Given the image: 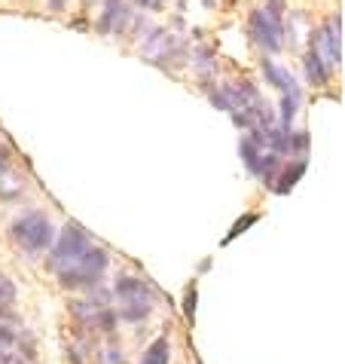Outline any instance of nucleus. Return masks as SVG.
<instances>
[{
	"instance_id": "nucleus-1",
	"label": "nucleus",
	"mask_w": 345,
	"mask_h": 364,
	"mask_svg": "<svg viewBox=\"0 0 345 364\" xmlns=\"http://www.w3.org/2000/svg\"><path fill=\"white\" fill-rule=\"evenodd\" d=\"M114 294L119 297V303H123L119 318H126V321L147 318L150 309H153V297H156L153 288H150L144 279H116Z\"/></svg>"
},
{
	"instance_id": "nucleus-2",
	"label": "nucleus",
	"mask_w": 345,
	"mask_h": 364,
	"mask_svg": "<svg viewBox=\"0 0 345 364\" xmlns=\"http://www.w3.org/2000/svg\"><path fill=\"white\" fill-rule=\"evenodd\" d=\"M107 260H110V257H107V251H104V248H92V245H89L70 267L58 269V282H62V288L95 285L98 276L107 269Z\"/></svg>"
},
{
	"instance_id": "nucleus-3",
	"label": "nucleus",
	"mask_w": 345,
	"mask_h": 364,
	"mask_svg": "<svg viewBox=\"0 0 345 364\" xmlns=\"http://www.w3.org/2000/svg\"><path fill=\"white\" fill-rule=\"evenodd\" d=\"M13 239L28 251H46L53 245V224L43 211H28L25 218H18L13 224Z\"/></svg>"
},
{
	"instance_id": "nucleus-4",
	"label": "nucleus",
	"mask_w": 345,
	"mask_h": 364,
	"mask_svg": "<svg viewBox=\"0 0 345 364\" xmlns=\"http://www.w3.org/2000/svg\"><path fill=\"white\" fill-rule=\"evenodd\" d=\"M89 245H92V242H89L86 230L77 227V224H67L62 230V236H58V242H55V251H53V260H49V267H53V269L70 267Z\"/></svg>"
},
{
	"instance_id": "nucleus-5",
	"label": "nucleus",
	"mask_w": 345,
	"mask_h": 364,
	"mask_svg": "<svg viewBox=\"0 0 345 364\" xmlns=\"http://www.w3.org/2000/svg\"><path fill=\"white\" fill-rule=\"evenodd\" d=\"M248 25H251V34L253 40L266 49V53H278L281 43H284V28H281V16L275 13H269V9H253L251 18H248Z\"/></svg>"
},
{
	"instance_id": "nucleus-6",
	"label": "nucleus",
	"mask_w": 345,
	"mask_h": 364,
	"mask_svg": "<svg viewBox=\"0 0 345 364\" xmlns=\"http://www.w3.org/2000/svg\"><path fill=\"white\" fill-rule=\"evenodd\" d=\"M260 70H263V77H266V83H269V86L281 89L284 95H293V98H300L297 80H293V74H290L288 68L275 65V62H272V58H263V62H260Z\"/></svg>"
},
{
	"instance_id": "nucleus-7",
	"label": "nucleus",
	"mask_w": 345,
	"mask_h": 364,
	"mask_svg": "<svg viewBox=\"0 0 345 364\" xmlns=\"http://www.w3.org/2000/svg\"><path fill=\"white\" fill-rule=\"evenodd\" d=\"M306 168H309L306 159H293V166H288L275 181H272V184H275L272 190H275V193H281V196H284V193H290V190L297 187V181L306 175Z\"/></svg>"
},
{
	"instance_id": "nucleus-8",
	"label": "nucleus",
	"mask_w": 345,
	"mask_h": 364,
	"mask_svg": "<svg viewBox=\"0 0 345 364\" xmlns=\"http://www.w3.org/2000/svg\"><path fill=\"white\" fill-rule=\"evenodd\" d=\"M126 18H128V9L123 0H107V13H104V22H101V28L110 34H116L119 28L126 25Z\"/></svg>"
},
{
	"instance_id": "nucleus-9",
	"label": "nucleus",
	"mask_w": 345,
	"mask_h": 364,
	"mask_svg": "<svg viewBox=\"0 0 345 364\" xmlns=\"http://www.w3.org/2000/svg\"><path fill=\"white\" fill-rule=\"evenodd\" d=\"M168 355H171V343H168V337H159L144 349L141 364H168Z\"/></svg>"
},
{
	"instance_id": "nucleus-10",
	"label": "nucleus",
	"mask_w": 345,
	"mask_h": 364,
	"mask_svg": "<svg viewBox=\"0 0 345 364\" xmlns=\"http://www.w3.org/2000/svg\"><path fill=\"white\" fill-rule=\"evenodd\" d=\"M278 171H281V156H278V154H272V150H263V156H260L257 171H253V175L263 178V181H266V184H272Z\"/></svg>"
},
{
	"instance_id": "nucleus-11",
	"label": "nucleus",
	"mask_w": 345,
	"mask_h": 364,
	"mask_svg": "<svg viewBox=\"0 0 345 364\" xmlns=\"http://www.w3.org/2000/svg\"><path fill=\"white\" fill-rule=\"evenodd\" d=\"M306 77L312 80L314 86H324V83H327V77H330V70L324 68V62H321V58L314 55V53L306 55Z\"/></svg>"
},
{
	"instance_id": "nucleus-12",
	"label": "nucleus",
	"mask_w": 345,
	"mask_h": 364,
	"mask_svg": "<svg viewBox=\"0 0 345 364\" xmlns=\"http://www.w3.org/2000/svg\"><path fill=\"white\" fill-rule=\"evenodd\" d=\"M16 303V285L0 272V312H9Z\"/></svg>"
},
{
	"instance_id": "nucleus-13",
	"label": "nucleus",
	"mask_w": 345,
	"mask_h": 364,
	"mask_svg": "<svg viewBox=\"0 0 345 364\" xmlns=\"http://www.w3.org/2000/svg\"><path fill=\"white\" fill-rule=\"evenodd\" d=\"M257 220H260V215H245L241 220H236V224H232V230L226 232V239H223V245H229L232 239H239L241 232H245L248 227H253V224H257Z\"/></svg>"
},
{
	"instance_id": "nucleus-14",
	"label": "nucleus",
	"mask_w": 345,
	"mask_h": 364,
	"mask_svg": "<svg viewBox=\"0 0 345 364\" xmlns=\"http://www.w3.org/2000/svg\"><path fill=\"white\" fill-rule=\"evenodd\" d=\"M297 101H300V98H293V95H284V98H281V126L290 129V119L297 117Z\"/></svg>"
},
{
	"instance_id": "nucleus-15",
	"label": "nucleus",
	"mask_w": 345,
	"mask_h": 364,
	"mask_svg": "<svg viewBox=\"0 0 345 364\" xmlns=\"http://www.w3.org/2000/svg\"><path fill=\"white\" fill-rule=\"evenodd\" d=\"M16 343H18V333L13 328H6V325H0V355L9 349H16Z\"/></svg>"
},
{
	"instance_id": "nucleus-16",
	"label": "nucleus",
	"mask_w": 345,
	"mask_h": 364,
	"mask_svg": "<svg viewBox=\"0 0 345 364\" xmlns=\"http://www.w3.org/2000/svg\"><path fill=\"white\" fill-rule=\"evenodd\" d=\"M0 364H31V355H18L16 349H9L0 355Z\"/></svg>"
},
{
	"instance_id": "nucleus-17",
	"label": "nucleus",
	"mask_w": 345,
	"mask_h": 364,
	"mask_svg": "<svg viewBox=\"0 0 345 364\" xmlns=\"http://www.w3.org/2000/svg\"><path fill=\"white\" fill-rule=\"evenodd\" d=\"M196 300H199V294H196V285H192V288L187 291V300H184V312H187V318L196 316Z\"/></svg>"
},
{
	"instance_id": "nucleus-18",
	"label": "nucleus",
	"mask_w": 345,
	"mask_h": 364,
	"mask_svg": "<svg viewBox=\"0 0 345 364\" xmlns=\"http://www.w3.org/2000/svg\"><path fill=\"white\" fill-rule=\"evenodd\" d=\"M98 364H126V358H123V352H116V349H107L104 355L98 358Z\"/></svg>"
},
{
	"instance_id": "nucleus-19",
	"label": "nucleus",
	"mask_w": 345,
	"mask_h": 364,
	"mask_svg": "<svg viewBox=\"0 0 345 364\" xmlns=\"http://www.w3.org/2000/svg\"><path fill=\"white\" fill-rule=\"evenodd\" d=\"M49 9L53 13H65V0H49Z\"/></svg>"
},
{
	"instance_id": "nucleus-20",
	"label": "nucleus",
	"mask_w": 345,
	"mask_h": 364,
	"mask_svg": "<svg viewBox=\"0 0 345 364\" xmlns=\"http://www.w3.org/2000/svg\"><path fill=\"white\" fill-rule=\"evenodd\" d=\"M4 168H6V166H4V156H0V175H4Z\"/></svg>"
}]
</instances>
